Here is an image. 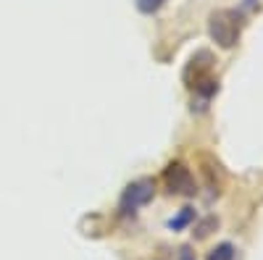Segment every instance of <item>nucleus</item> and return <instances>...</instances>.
<instances>
[{
  "mask_svg": "<svg viewBox=\"0 0 263 260\" xmlns=\"http://www.w3.org/2000/svg\"><path fill=\"white\" fill-rule=\"evenodd\" d=\"M239 13L237 11H216L208 18V32L221 48H234L239 39Z\"/></svg>",
  "mask_w": 263,
  "mask_h": 260,
  "instance_id": "obj_1",
  "label": "nucleus"
},
{
  "mask_svg": "<svg viewBox=\"0 0 263 260\" xmlns=\"http://www.w3.org/2000/svg\"><path fill=\"white\" fill-rule=\"evenodd\" d=\"M153 194H156V184H153V179H140V182H132L124 194H121V213L124 215H135L137 208L147 205L153 200Z\"/></svg>",
  "mask_w": 263,
  "mask_h": 260,
  "instance_id": "obj_2",
  "label": "nucleus"
},
{
  "mask_svg": "<svg viewBox=\"0 0 263 260\" xmlns=\"http://www.w3.org/2000/svg\"><path fill=\"white\" fill-rule=\"evenodd\" d=\"M163 182L168 187L171 194H184V197H192L197 192L195 187V179H192V171L184 166V163H168L166 171H163Z\"/></svg>",
  "mask_w": 263,
  "mask_h": 260,
  "instance_id": "obj_3",
  "label": "nucleus"
},
{
  "mask_svg": "<svg viewBox=\"0 0 263 260\" xmlns=\"http://www.w3.org/2000/svg\"><path fill=\"white\" fill-rule=\"evenodd\" d=\"M211 63H213V55H211L208 50L195 53V55H192V61H190V66H187V74H184V79H187V76H192V74H195V79H190V82H187V87H195L200 79H205V76H208V71H211Z\"/></svg>",
  "mask_w": 263,
  "mask_h": 260,
  "instance_id": "obj_4",
  "label": "nucleus"
},
{
  "mask_svg": "<svg viewBox=\"0 0 263 260\" xmlns=\"http://www.w3.org/2000/svg\"><path fill=\"white\" fill-rule=\"evenodd\" d=\"M192 218H195V210H192V208H182V213L177 215V218H171V221H168V226H171L174 231H179V229H184Z\"/></svg>",
  "mask_w": 263,
  "mask_h": 260,
  "instance_id": "obj_5",
  "label": "nucleus"
},
{
  "mask_svg": "<svg viewBox=\"0 0 263 260\" xmlns=\"http://www.w3.org/2000/svg\"><path fill=\"white\" fill-rule=\"evenodd\" d=\"M208 260H234V247H232L229 242L218 245V247L208 255Z\"/></svg>",
  "mask_w": 263,
  "mask_h": 260,
  "instance_id": "obj_6",
  "label": "nucleus"
},
{
  "mask_svg": "<svg viewBox=\"0 0 263 260\" xmlns=\"http://www.w3.org/2000/svg\"><path fill=\"white\" fill-rule=\"evenodd\" d=\"M166 3V0H137V8H140V13H156L161 6Z\"/></svg>",
  "mask_w": 263,
  "mask_h": 260,
  "instance_id": "obj_7",
  "label": "nucleus"
},
{
  "mask_svg": "<svg viewBox=\"0 0 263 260\" xmlns=\"http://www.w3.org/2000/svg\"><path fill=\"white\" fill-rule=\"evenodd\" d=\"M211 226H216V218H208V221H203L200 226H197V236H205Z\"/></svg>",
  "mask_w": 263,
  "mask_h": 260,
  "instance_id": "obj_8",
  "label": "nucleus"
},
{
  "mask_svg": "<svg viewBox=\"0 0 263 260\" xmlns=\"http://www.w3.org/2000/svg\"><path fill=\"white\" fill-rule=\"evenodd\" d=\"M182 260H192V255H190V247H182Z\"/></svg>",
  "mask_w": 263,
  "mask_h": 260,
  "instance_id": "obj_9",
  "label": "nucleus"
}]
</instances>
